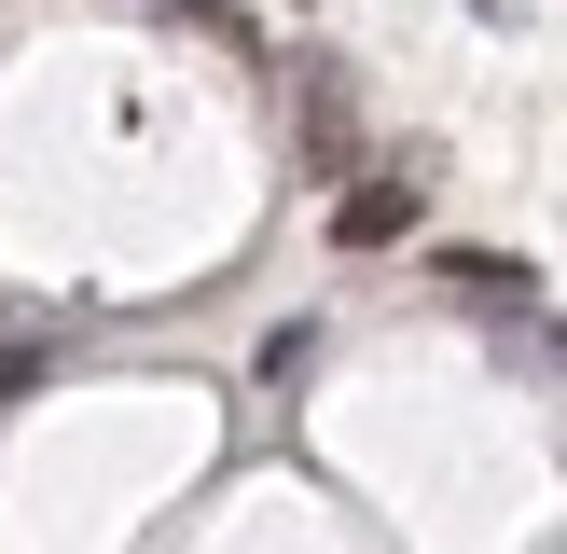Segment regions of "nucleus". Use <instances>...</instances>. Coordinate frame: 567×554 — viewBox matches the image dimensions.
<instances>
[{"label":"nucleus","mask_w":567,"mask_h":554,"mask_svg":"<svg viewBox=\"0 0 567 554\" xmlns=\"http://www.w3.org/2000/svg\"><path fill=\"white\" fill-rule=\"evenodd\" d=\"M415 208H430V166H360L347 194H332V249H388V236H415Z\"/></svg>","instance_id":"obj_1"},{"label":"nucleus","mask_w":567,"mask_h":554,"mask_svg":"<svg viewBox=\"0 0 567 554\" xmlns=\"http://www.w3.org/2000/svg\"><path fill=\"white\" fill-rule=\"evenodd\" d=\"M443 291H471V305H526V264H498V249H457V264H443Z\"/></svg>","instance_id":"obj_2"}]
</instances>
